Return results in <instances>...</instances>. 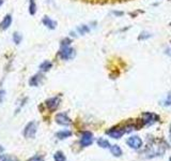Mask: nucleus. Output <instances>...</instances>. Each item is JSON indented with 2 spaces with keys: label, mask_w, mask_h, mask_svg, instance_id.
<instances>
[{
  "label": "nucleus",
  "mask_w": 171,
  "mask_h": 161,
  "mask_svg": "<svg viewBox=\"0 0 171 161\" xmlns=\"http://www.w3.org/2000/svg\"><path fill=\"white\" fill-rule=\"evenodd\" d=\"M74 55H75V51L70 45H61V49H59V53H58V56L62 60L72 59L74 57Z\"/></svg>",
  "instance_id": "f257e3e1"
},
{
  "label": "nucleus",
  "mask_w": 171,
  "mask_h": 161,
  "mask_svg": "<svg viewBox=\"0 0 171 161\" xmlns=\"http://www.w3.org/2000/svg\"><path fill=\"white\" fill-rule=\"evenodd\" d=\"M37 133V124L34 121H31L27 124V126L24 129V137L27 139H33Z\"/></svg>",
  "instance_id": "f03ea898"
},
{
  "label": "nucleus",
  "mask_w": 171,
  "mask_h": 161,
  "mask_svg": "<svg viewBox=\"0 0 171 161\" xmlns=\"http://www.w3.org/2000/svg\"><path fill=\"white\" fill-rule=\"evenodd\" d=\"M92 143H93V134H92L91 132H89V131H85V132H82V140H80V144H82V146H84V147L90 146Z\"/></svg>",
  "instance_id": "7ed1b4c3"
},
{
  "label": "nucleus",
  "mask_w": 171,
  "mask_h": 161,
  "mask_svg": "<svg viewBox=\"0 0 171 161\" xmlns=\"http://www.w3.org/2000/svg\"><path fill=\"white\" fill-rule=\"evenodd\" d=\"M125 133V129L120 128V127H113L110 130L107 131V134L109 137L113 138V139H120L121 137H123V134Z\"/></svg>",
  "instance_id": "20e7f679"
},
{
  "label": "nucleus",
  "mask_w": 171,
  "mask_h": 161,
  "mask_svg": "<svg viewBox=\"0 0 171 161\" xmlns=\"http://www.w3.org/2000/svg\"><path fill=\"white\" fill-rule=\"evenodd\" d=\"M56 122L61 126H70L72 124V121L65 113H59L56 116Z\"/></svg>",
  "instance_id": "39448f33"
},
{
  "label": "nucleus",
  "mask_w": 171,
  "mask_h": 161,
  "mask_svg": "<svg viewBox=\"0 0 171 161\" xmlns=\"http://www.w3.org/2000/svg\"><path fill=\"white\" fill-rule=\"evenodd\" d=\"M60 101H61V100H60L59 97H54V98L48 99V100L46 101L47 108H48L49 111H51V112H54V111L57 110V108L59 106Z\"/></svg>",
  "instance_id": "423d86ee"
},
{
  "label": "nucleus",
  "mask_w": 171,
  "mask_h": 161,
  "mask_svg": "<svg viewBox=\"0 0 171 161\" xmlns=\"http://www.w3.org/2000/svg\"><path fill=\"white\" fill-rule=\"evenodd\" d=\"M127 144L128 146H130L134 149H138L142 146V141L139 137H130L129 139L127 140Z\"/></svg>",
  "instance_id": "0eeeda50"
},
{
  "label": "nucleus",
  "mask_w": 171,
  "mask_h": 161,
  "mask_svg": "<svg viewBox=\"0 0 171 161\" xmlns=\"http://www.w3.org/2000/svg\"><path fill=\"white\" fill-rule=\"evenodd\" d=\"M11 24H12V15L6 14L3 17V19L1 20V23H0V29L1 30H8L10 28Z\"/></svg>",
  "instance_id": "6e6552de"
},
{
  "label": "nucleus",
  "mask_w": 171,
  "mask_h": 161,
  "mask_svg": "<svg viewBox=\"0 0 171 161\" xmlns=\"http://www.w3.org/2000/svg\"><path fill=\"white\" fill-rule=\"evenodd\" d=\"M42 23L44 24L45 27H47L48 29H51V30L56 29V27H57V22H55V20L51 19L50 17H48V16H44V17H43Z\"/></svg>",
  "instance_id": "1a4fd4ad"
},
{
  "label": "nucleus",
  "mask_w": 171,
  "mask_h": 161,
  "mask_svg": "<svg viewBox=\"0 0 171 161\" xmlns=\"http://www.w3.org/2000/svg\"><path fill=\"white\" fill-rule=\"evenodd\" d=\"M42 74H35V75H33L32 78L29 80V85L30 86H33V87H37L38 85H39L40 83H41V80H42Z\"/></svg>",
  "instance_id": "9d476101"
},
{
  "label": "nucleus",
  "mask_w": 171,
  "mask_h": 161,
  "mask_svg": "<svg viewBox=\"0 0 171 161\" xmlns=\"http://www.w3.org/2000/svg\"><path fill=\"white\" fill-rule=\"evenodd\" d=\"M51 67H53V63L48 60H45V61H43L41 65H40V71L41 72H47L51 69Z\"/></svg>",
  "instance_id": "9b49d317"
},
{
  "label": "nucleus",
  "mask_w": 171,
  "mask_h": 161,
  "mask_svg": "<svg viewBox=\"0 0 171 161\" xmlns=\"http://www.w3.org/2000/svg\"><path fill=\"white\" fill-rule=\"evenodd\" d=\"M110 151H111L112 155L116 156V157H120V156L122 155V149H121L120 146H118V145H112V146H110Z\"/></svg>",
  "instance_id": "f8f14e48"
},
{
  "label": "nucleus",
  "mask_w": 171,
  "mask_h": 161,
  "mask_svg": "<svg viewBox=\"0 0 171 161\" xmlns=\"http://www.w3.org/2000/svg\"><path fill=\"white\" fill-rule=\"evenodd\" d=\"M143 117H145V119H143V122L147 125H150L152 124V122H154V118L156 116H155L154 114H151V113H145V114H143Z\"/></svg>",
  "instance_id": "ddd939ff"
},
{
  "label": "nucleus",
  "mask_w": 171,
  "mask_h": 161,
  "mask_svg": "<svg viewBox=\"0 0 171 161\" xmlns=\"http://www.w3.org/2000/svg\"><path fill=\"white\" fill-rule=\"evenodd\" d=\"M72 135V132L69 130H63V131H59V132H57V134H56V137L58 138V139L60 140H63V139H66V138H70Z\"/></svg>",
  "instance_id": "4468645a"
},
{
  "label": "nucleus",
  "mask_w": 171,
  "mask_h": 161,
  "mask_svg": "<svg viewBox=\"0 0 171 161\" xmlns=\"http://www.w3.org/2000/svg\"><path fill=\"white\" fill-rule=\"evenodd\" d=\"M37 13V3L35 0H29V14L34 15Z\"/></svg>",
  "instance_id": "2eb2a0df"
},
{
  "label": "nucleus",
  "mask_w": 171,
  "mask_h": 161,
  "mask_svg": "<svg viewBox=\"0 0 171 161\" xmlns=\"http://www.w3.org/2000/svg\"><path fill=\"white\" fill-rule=\"evenodd\" d=\"M12 39H13V42H14L15 44L19 45V44H21V42H22V36L19 32H14V33H13Z\"/></svg>",
  "instance_id": "dca6fc26"
},
{
  "label": "nucleus",
  "mask_w": 171,
  "mask_h": 161,
  "mask_svg": "<svg viewBox=\"0 0 171 161\" xmlns=\"http://www.w3.org/2000/svg\"><path fill=\"white\" fill-rule=\"evenodd\" d=\"M97 144H98V146L102 147V148H108V147H110L109 142H108L107 140H105V139H98L97 140Z\"/></svg>",
  "instance_id": "f3484780"
},
{
  "label": "nucleus",
  "mask_w": 171,
  "mask_h": 161,
  "mask_svg": "<svg viewBox=\"0 0 171 161\" xmlns=\"http://www.w3.org/2000/svg\"><path fill=\"white\" fill-rule=\"evenodd\" d=\"M55 158V161H65V156L63 155L62 151H57L54 156Z\"/></svg>",
  "instance_id": "a211bd4d"
},
{
  "label": "nucleus",
  "mask_w": 171,
  "mask_h": 161,
  "mask_svg": "<svg viewBox=\"0 0 171 161\" xmlns=\"http://www.w3.org/2000/svg\"><path fill=\"white\" fill-rule=\"evenodd\" d=\"M89 30H90V29L88 28L86 25H82V26H80V27H78V28H77V31L79 32V35H85V33L89 32Z\"/></svg>",
  "instance_id": "6ab92c4d"
},
{
  "label": "nucleus",
  "mask_w": 171,
  "mask_h": 161,
  "mask_svg": "<svg viewBox=\"0 0 171 161\" xmlns=\"http://www.w3.org/2000/svg\"><path fill=\"white\" fill-rule=\"evenodd\" d=\"M0 161H17V159H15V158L13 157H9V156H0Z\"/></svg>",
  "instance_id": "aec40b11"
},
{
  "label": "nucleus",
  "mask_w": 171,
  "mask_h": 161,
  "mask_svg": "<svg viewBox=\"0 0 171 161\" xmlns=\"http://www.w3.org/2000/svg\"><path fill=\"white\" fill-rule=\"evenodd\" d=\"M28 161H44V157H43V156L38 155V156H34V157L30 158Z\"/></svg>",
  "instance_id": "412c9836"
},
{
  "label": "nucleus",
  "mask_w": 171,
  "mask_h": 161,
  "mask_svg": "<svg viewBox=\"0 0 171 161\" xmlns=\"http://www.w3.org/2000/svg\"><path fill=\"white\" fill-rule=\"evenodd\" d=\"M4 97H6V91L1 89V90H0V103H2V102H3Z\"/></svg>",
  "instance_id": "4be33fe9"
},
{
  "label": "nucleus",
  "mask_w": 171,
  "mask_h": 161,
  "mask_svg": "<svg viewBox=\"0 0 171 161\" xmlns=\"http://www.w3.org/2000/svg\"><path fill=\"white\" fill-rule=\"evenodd\" d=\"M171 104V94L168 96V100L166 101V105H170Z\"/></svg>",
  "instance_id": "5701e85b"
},
{
  "label": "nucleus",
  "mask_w": 171,
  "mask_h": 161,
  "mask_svg": "<svg viewBox=\"0 0 171 161\" xmlns=\"http://www.w3.org/2000/svg\"><path fill=\"white\" fill-rule=\"evenodd\" d=\"M2 4H3V0H0V6H1Z\"/></svg>",
  "instance_id": "b1692460"
},
{
  "label": "nucleus",
  "mask_w": 171,
  "mask_h": 161,
  "mask_svg": "<svg viewBox=\"0 0 171 161\" xmlns=\"http://www.w3.org/2000/svg\"><path fill=\"white\" fill-rule=\"evenodd\" d=\"M3 150V148H2V147H0V151H2Z\"/></svg>",
  "instance_id": "393cba45"
},
{
  "label": "nucleus",
  "mask_w": 171,
  "mask_h": 161,
  "mask_svg": "<svg viewBox=\"0 0 171 161\" xmlns=\"http://www.w3.org/2000/svg\"><path fill=\"white\" fill-rule=\"evenodd\" d=\"M170 139H171V127H170Z\"/></svg>",
  "instance_id": "a878e982"
},
{
  "label": "nucleus",
  "mask_w": 171,
  "mask_h": 161,
  "mask_svg": "<svg viewBox=\"0 0 171 161\" xmlns=\"http://www.w3.org/2000/svg\"><path fill=\"white\" fill-rule=\"evenodd\" d=\"M170 161H171V158H170Z\"/></svg>",
  "instance_id": "bb28decb"
}]
</instances>
